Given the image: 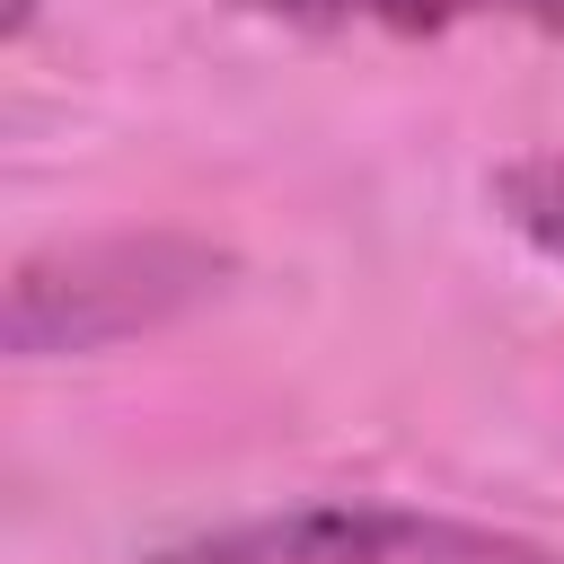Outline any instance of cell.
Returning a JSON list of instances; mask_svg holds the SVG:
<instances>
[{
  "instance_id": "6da1fadb",
  "label": "cell",
  "mask_w": 564,
  "mask_h": 564,
  "mask_svg": "<svg viewBox=\"0 0 564 564\" xmlns=\"http://www.w3.org/2000/svg\"><path fill=\"white\" fill-rule=\"evenodd\" d=\"M229 256L203 238H79L53 256H26L9 273V352H88L115 335H141L203 291H220Z\"/></svg>"
},
{
  "instance_id": "7a4b0ae2",
  "label": "cell",
  "mask_w": 564,
  "mask_h": 564,
  "mask_svg": "<svg viewBox=\"0 0 564 564\" xmlns=\"http://www.w3.org/2000/svg\"><path fill=\"white\" fill-rule=\"evenodd\" d=\"M141 564H564L538 538L441 520V511H397V502H300L264 520H229L203 538H176Z\"/></svg>"
},
{
  "instance_id": "3957f363",
  "label": "cell",
  "mask_w": 564,
  "mask_h": 564,
  "mask_svg": "<svg viewBox=\"0 0 564 564\" xmlns=\"http://www.w3.org/2000/svg\"><path fill=\"white\" fill-rule=\"evenodd\" d=\"M291 26H370V35H458V26H529L564 35V0H238Z\"/></svg>"
},
{
  "instance_id": "277c9868",
  "label": "cell",
  "mask_w": 564,
  "mask_h": 564,
  "mask_svg": "<svg viewBox=\"0 0 564 564\" xmlns=\"http://www.w3.org/2000/svg\"><path fill=\"white\" fill-rule=\"evenodd\" d=\"M485 203H494V220L520 247H538L546 264H564V150H529V159L494 167Z\"/></svg>"
}]
</instances>
